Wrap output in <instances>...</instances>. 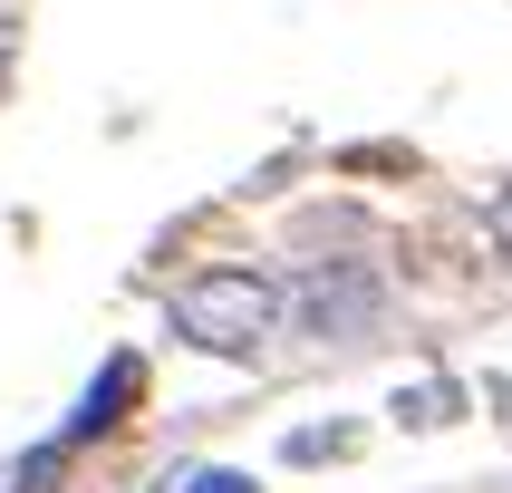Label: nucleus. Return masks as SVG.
Returning <instances> with one entry per match:
<instances>
[{"mask_svg":"<svg viewBox=\"0 0 512 493\" xmlns=\"http://www.w3.org/2000/svg\"><path fill=\"white\" fill-rule=\"evenodd\" d=\"M165 319H174V339L203 348V358H261L281 339V281L242 271V261H203L194 281H174Z\"/></svg>","mask_w":512,"mask_h":493,"instance_id":"nucleus-1","label":"nucleus"},{"mask_svg":"<svg viewBox=\"0 0 512 493\" xmlns=\"http://www.w3.org/2000/svg\"><path fill=\"white\" fill-rule=\"evenodd\" d=\"M377 310H387V281L368 261H319V271H300L281 290V319H300L310 339H358Z\"/></svg>","mask_w":512,"mask_h":493,"instance_id":"nucleus-2","label":"nucleus"},{"mask_svg":"<svg viewBox=\"0 0 512 493\" xmlns=\"http://www.w3.org/2000/svg\"><path fill=\"white\" fill-rule=\"evenodd\" d=\"M136 397H145V358H136V348H116L107 368L87 377V397L68 406V426H58V445L78 455V445H97V435H116L126 416H136Z\"/></svg>","mask_w":512,"mask_h":493,"instance_id":"nucleus-3","label":"nucleus"},{"mask_svg":"<svg viewBox=\"0 0 512 493\" xmlns=\"http://www.w3.org/2000/svg\"><path fill=\"white\" fill-rule=\"evenodd\" d=\"M464 406H474V387H464V377H416V387H397V397H387V416H397V426H416V435H435V426H455Z\"/></svg>","mask_w":512,"mask_h":493,"instance_id":"nucleus-4","label":"nucleus"},{"mask_svg":"<svg viewBox=\"0 0 512 493\" xmlns=\"http://www.w3.org/2000/svg\"><path fill=\"white\" fill-rule=\"evenodd\" d=\"M358 445H368V426H300L281 455L290 464H339V455H358Z\"/></svg>","mask_w":512,"mask_h":493,"instance_id":"nucleus-5","label":"nucleus"},{"mask_svg":"<svg viewBox=\"0 0 512 493\" xmlns=\"http://www.w3.org/2000/svg\"><path fill=\"white\" fill-rule=\"evenodd\" d=\"M165 493H261L242 464H184V474H165Z\"/></svg>","mask_w":512,"mask_h":493,"instance_id":"nucleus-6","label":"nucleus"},{"mask_svg":"<svg viewBox=\"0 0 512 493\" xmlns=\"http://www.w3.org/2000/svg\"><path fill=\"white\" fill-rule=\"evenodd\" d=\"M484 242H493V261H512V184L484 203Z\"/></svg>","mask_w":512,"mask_h":493,"instance_id":"nucleus-7","label":"nucleus"},{"mask_svg":"<svg viewBox=\"0 0 512 493\" xmlns=\"http://www.w3.org/2000/svg\"><path fill=\"white\" fill-rule=\"evenodd\" d=\"M484 397H493V406H503V416H512V377H493V387H484Z\"/></svg>","mask_w":512,"mask_h":493,"instance_id":"nucleus-8","label":"nucleus"}]
</instances>
